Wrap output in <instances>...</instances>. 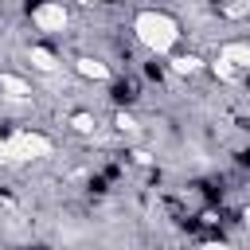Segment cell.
<instances>
[{
  "label": "cell",
  "instance_id": "obj_1",
  "mask_svg": "<svg viewBox=\"0 0 250 250\" xmlns=\"http://www.w3.org/2000/svg\"><path fill=\"white\" fill-rule=\"evenodd\" d=\"M133 35L141 39L145 51L152 55H172L176 43H180V20L160 12V8H141L133 16Z\"/></svg>",
  "mask_w": 250,
  "mask_h": 250
},
{
  "label": "cell",
  "instance_id": "obj_2",
  "mask_svg": "<svg viewBox=\"0 0 250 250\" xmlns=\"http://www.w3.org/2000/svg\"><path fill=\"white\" fill-rule=\"evenodd\" d=\"M51 152H55L51 137L35 129H16L0 137V164H35V160H47Z\"/></svg>",
  "mask_w": 250,
  "mask_h": 250
},
{
  "label": "cell",
  "instance_id": "obj_3",
  "mask_svg": "<svg viewBox=\"0 0 250 250\" xmlns=\"http://www.w3.org/2000/svg\"><path fill=\"white\" fill-rule=\"evenodd\" d=\"M31 23H35L39 31H51V35H59V31H66V23H70V12H66V4H62V0H39V4L31 8Z\"/></svg>",
  "mask_w": 250,
  "mask_h": 250
},
{
  "label": "cell",
  "instance_id": "obj_4",
  "mask_svg": "<svg viewBox=\"0 0 250 250\" xmlns=\"http://www.w3.org/2000/svg\"><path fill=\"white\" fill-rule=\"evenodd\" d=\"M215 59L230 62V66L242 74V70H250V43H246V39H230V43H223V47H219V55H215Z\"/></svg>",
  "mask_w": 250,
  "mask_h": 250
},
{
  "label": "cell",
  "instance_id": "obj_5",
  "mask_svg": "<svg viewBox=\"0 0 250 250\" xmlns=\"http://www.w3.org/2000/svg\"><path fill=\"white\" fill-rule=\"evenodd\" d=\"M27 62H31L39 74H55V70L62 66V62H59V55H55L51 47H43V43H31V47H27Z\"/></svg>",
  "mask_w": 250,
  "mask_h": 250
},
{
  "label": "cell",
  "instance_id": "obj_6",
  "mask_svg": "<svg viewBox=\"0 0 250 250\" xmlns=\"http://www.w3.org/2000/svg\"><path fill=\"white\" fill-rule=\"evenodd\" d=\"M74 70H78L86 82H109V66H105L102 59H94V55H78V59H74Z\"/></svg>",
  "mask_w": 250,
  "mask_h": 250
},
{
  "label": "cell",
  "instance_id": "obj_7",
  "mask_svg": "<svg viewBox=\"0 0 250 250\" xmlns=\"http://www.w3.org/2000/svg\"><path fill=\"white\" fill-rule=\"evenodd\" d=\"M0 94H4V98H12V102H27V98H31V86H27V78H20V74L4 70V74H0Z\"/></svg>",
  "mask_w": 250,
  "mask_h": 250
},
{
  "label": "cell",
  "instance_id": "obj_8",
  "mask_svg": "<svg viewBox=\"0 0 250 250\" xmlns=\"http://www.w3.org/2000/svg\"><path fill=\"white\" fill-rule=\"evenodd\" d=\"M168 66H172V74H195L199 66H203V59L199 55H168Z\"/></svg>",
  "mask_w": 250,
  "mask_h": 250
},
{
  "label": "cell",
  "instance_id": "obj_9",
  "mask_svg": "<svg viewBox=\"0 0 250 250\" xmlns=\"http://www.w3.org/2000/svg\"><path fill=\"white\" fill-rule=\"evenodd\" d=\"M70 129H74L78 137H94V133H98V117L86 113V109H78V113H70Z\"/></svg>",
  "mask_w": 250,
  "mask_h": 250
},
{
  "label": "cell",
  "instance_id": "obj_10",
  "mask_svg": "<svg viewBox=\"0 0 250 250\" xmlns=\"http://www.w3.org/2000/svg\"><path fill=\"white\" fill-rule=\"evenodd\" d=\"M211 70H215V78H219V82H234V78H238V70H234L230 62H223V59H215V62H211Z\"/></svg>",
  "mask_w": 250,
  "mask_h": 250
},
{
  "label": "cell",
  "instance_id": "obj_11",
  "mask_svg": "<svg viewBox=\"0 0 250 250\" xmlns=\"http://www.w3.org/2000/svg\"><path fill=\"white\" fill-rule=\"evenodd\" d=\"M113 125H117V133H125V137H133V133H137V117H133V113H117V117H113Z\"/></svg>",
  "mask_w": 250,
  "mask_h": 250
},
{
  "label": "cell",
  "instance_id": "obj_12",
  "mask_svg": "<svg viewBox=\"0 0 250 250\" xmlns=\"http://www.w3.org/2000/svg\"><path fill=\"white\" fill-rule=\"evenodd\" d=\"M199 250H230L227 242H199Z\"/></svg>",
  "mask_w": 250,
  "mask_h": 250
},
{
  "label": "cell",
  "instance_id": "obj_13",
  "mask_svg": "<svg viewBox=\"0 0 250 250\" xmlns=\"http://www.w3.org/2000/svg\"><path fill=\"white\" fill-rule=\"evenodd\" d=\"M242 223H246V227H250V203H246V207H242Z\"/></svg>",
  "mask_w": 250,
  "mask_h": 250
},
{
  "label": "cell",
  "instance_id": "obj_14",
  "mask_svg": "<svg viewBox=\"0 0 250 250\" xmlns=\"http://www.w3.org/2000/svg\"><path fill=\"white\" fill-rule=\"evenodd\" d=\"M86 4H102V0H86Z\"/></svg>",
  "mask_w": 250,
  "mask_h": 250
}]
</instances>
